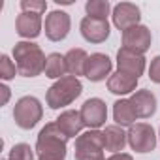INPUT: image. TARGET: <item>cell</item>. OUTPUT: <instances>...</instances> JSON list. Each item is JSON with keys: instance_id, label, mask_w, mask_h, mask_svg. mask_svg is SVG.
<instances>
[{"instance_id": "30bf717a", "label": "cell", "mask_w": 160, "mask_h": 160, "mask_svg": "<svg viewBox=\"0 0 160 160\" xmlns=\"http://www.w3.org/2000/svg\"><path fill=\"white\" fill-rule=\"evenodd\" d=\"M79 28H81V36L89 43H102L109 38L111 32L108 19H96V17H83Z\"/></svg>"}, {"instance_id": "484cf974", "label": "cell", "mask_w": 160, "mask_h": 160, "mask_svg": "<svg viewBox=\"0 0 160 160\" xmlns=\"http://www.w3.org/2000/svg\"><path fill=\"white\" fill-rule=\"evenodd\" d=\"M149 77H151V81L158 83L160 85V55L154 57L151 60V66H149Z\"/></svg>"}, {"instance_id": "5bb4252c", "label": "cell", "mask_w": 160, "mask_h": 160, "mask_svg": "<svg viewBox=\"0 0 160 160\" xmlns=\"http://www.w3.org/2000/svg\"><path fill=\"white\" fill-rule=\"evenodd\" d=\"M128 100H130V104H132L138 119H149V117H152L156 113V106H158L156 96L151 91H147V89L136 91Z\"/></svg>"}, {"instance_id": "cb8c5ba5", "label": "cell", "mask_w": 160, "mask_h": 160, "mask_svg": "<svg viewBox=\"0 0 160 160\" xmlns=\"http://www.w3.org/2000/svg\"><path fill=\"white\" fill-rule=\"evenodd\" d=\"M15 73H17L15 62H12L8 55H2L0 57V77H2L4 81H10V79L15 77Z\"/></svg>"}, {"instance_id": "8992f818", "label": "cell", "mask_w": 160, "mask_h": 160, "mask_svg": "<svg viewBox=\"0 0 160 160\" xmlns=\"http://www.w3.org/2000/svg\"><path fill=\"white\" fill-rule=\"evenodd\" d=\"M128 134V143L136 152H151L156 147V134L154 128L147 122H136L130 126Z\"/></svg>"}, {"instance_id": "ac0fdd59", "label": "cell", "mask_w": 160, "mask_h": 160, "mask_svg": "<svg viewBox=\"0 0 160 160\" xmlns=\"http://www.w3.org/2000/svg\"><path fill=\"white\" fill-rule=\"evenodd\" d=\"M128 143V134L122 130V126L119 124H109L106 126L104 130V145H106V151L109 152H121Z\"/></svg>"}, {"instance_id": "4fadbf2b", "label": "cell", "mask_w": 160, "mask_h": 160, "mask_svg": "<svg viewBox=\"0 0 160 160\" xmlns=\"http://www.w3.org/2000/svg\"><path fill=\"white\" fill-rule=\"evenodd\" d=\"M111 58L104 53H94L89 57L87 64H85V77L89 79V81H104V79L108 75H111Z\"/></svg>"}, {"instance_id": "d6986e66", "label": "cell", "mask_w": 160, "mask_h": 160, "mask_svg": "<svg viewBox=\"0 0 160 160\" xmlns=\"http://www.w3.org/2000/svg\"><path fill=\"white\" fill-rule=\"evenodd\" d=\"M66 68H68V73L73 75V77H79V75H85V64L89 60V55L85 49H70L66 55Z\"/></svg>"}, {"instance_id": "5b68a950", "label": "cell", "mask_w": 160, "mask_h": 160, "mask_svg": "<svg viewBox=\"0 0 160 160\" xmlns=\"http://www.w3.org/2000/svg\"><path fill=\"white\" fill-rule=\"evenodd\" d=\"M42 115H43V108H42V104H40L38 98H34V96H23V98H19L15 102L13 121L23 130L34 128L42 121Z\"/></svg>"}, {"instance_id": "8fae6325", "label": "cell", "mask_w": 160, "mask_h": 160, "mask_svg": "<svg viewBox=\"0 0 160 160\" xmlns=\"http://www.w3.org/2000/svg\"><path fill=\"white\" fill-rule=\"evenodd\" d=\"M117 68H119V72L139 79V75H143V72H145V57L139 53H134L126 47H121L117 53Z\"/></svg>"}, {"instance_id": "9c48e42d", "label": "cell", "mask_w": 160, "mask_h": 160, "mask_svg": "<svg viewBox=\"0 0 160 160\" xmlns=\"http://www.w3.org/2000/svg\"><path fill=\"white\" fill-rule=\"evenodd\" d=\"M70 27H72V21L66 12L55 10L45 17V36L51 42H62L68 36Z\"/></svg>"}, {"instance_id": "ffe728a7", "label": "cell", "mask_w": 160, "mask_h": 160, "mask_svg": "<svg viewBox=\"0 0 160 160\" xmlns=\"http://www.w3.org/2000/svg\"><path fill=\"white\" fill-rule=\"evenodd\" d=\"M113 119L119 126H132L136 124V111L130 104V100H117L113 104Z\"/></svg>"}, {"instance_id": "f546056e", "label": "cell", "mask_w": 160, "mask_h": 160, "mask_svg": "<svg viewBox=\"0 0 160 160\" xmlns=\"http://www.w3.org/2000/svg\"><path fill=\"white\" fill-rule=\"evenodd\" d=\"M158 136H160V132H158Z\"/></svg>"}, {"instance_id": "603a6c76", "label": "cell", "mask_w": 160, "mask_h": 160, "mask_svg": "<svg viewBox=\"0 0 160 160\" xmlns=\"http://www.w3.org/2000/svg\"><path fill=\"white\" fill-rule=\"evenodd\" d=\"M10 160H34V151L28 143H17L10 151Z\"/></svg>"}, {"instance_id": "7402d4cb", "label": "cell", "mask_w": 160, "mask_h": 160, "mask_svg": "<svg viewBox=\"0 0 160 160\" xmlns=\"http://www.w3.org/2000/svg\"><path fill=\"white\" fill-rule=\"evenodd\" d=\"M87 17H96V19H108L111 12V4L108 0H89L85 4Z\"/></svg>"}, {"instance_id": "9a60e30c", "label": "cell", "mask_w": 160, "mask_h": 160, "mask_svg": "<svg viewBox=\"0 0 160 160\" xmlns=\"http://www.w3.org/2000/svg\"><path fill=\"white\" fill-rule=\"evenodd\" d=\"M42 15L32 12H21L15 19V30L21 38H38L42 32Z\"/></svg>"}, {"instance_id": "4316f807", "label": "cell", "mask_w": 160, "mask_h": 160, "mask_svg": "<svg viewBox=\"0 0 160 160\" xmlns=\"http://www.w3.org/2000/svg\"><path fill=\"white\" fill-rule=\"evenodd\" d=\"M108 160H134L130 154H126V152H115V154H111Z\"/></svg>"}, {"instance_id": "44dd1931", "label": "cell", "mask_w": 160, "mask_h": 160, "mask_svg": "<svg viewBox=\"0 0 160 160\" xmlns=\"http://www.w3.org/2000/svg\"><path fill=\"white\" fill-rule=\"evenodd\" d=\"M43 72H45V77H49V79H62V77L66 75V72H68L64 55H60V53H51V55H47L45 70H43Z\"/></svg>"}, {"instance_id": "3957f363", "label": "cell", "mask_w": 160, "mask_h": 160, "mask_svg": "<svg viewBox=\"0 0 160 160\" xmlns=\"http://www.w3.org/2000/svg\"><path fill=\"white\" fill-rule=\"evenodd\" d=\"M81 92H83V85L79 81V77L64 75L62 79H58L57 83H53L47 89L45 100L51 109H60V108L70 106L75 98H79Z\"/></svg>"}, {"instance_id": "f1b7e54d", "label": "cell", "mask_w": 160, "mask_h": 160, "mask_svg": "<svg viewBox=\"0 0 160 160\" xmlns=\"http://www.w3.org/2000/svg\"><path fill=\"white\" fill-rule=\"evenodd\" d=\"M38 160H45V158H38Z\"/></svg>"}, {"instance_id": "7c38bea8", "label": "cell", "mask_w": 160, "mask_h": 160, "mask_svg": "<svg viewBox=\"0 0 160 160\" xmlns=\"http://www.w3.org/2000/svg\"><path fill=\"white\" fill-rule=\"evenodd\" d=\"M113 25L119 28V30H128L136 25H139V19H141V12L136 4L132 2H119L115 8H113Z\"/></svg>"}, {"instance_id": "2e32d148", "label": "cell", "mask_w": 160, "mask_h": 160, "mask_svg": "<svg viewBox=\"0 0 160 160\" xmlns=\"http://www.w3.org/2000/svg\"><path fill=\"white\" fill-rule=\"evenodd\" d=\"M57 126L68 136V138H75L79 136V132L83 130V119H81V113L75 111V109H68V111H62L58 117H57Z\"/></svg>"}, {"instance_id": "e0dca14e", "label": "cell", "mask_w": 160, "mask_h": 160, "mask_svg": "<svg viewBox=\"0 0 160 160\" xmlns=\"http://www.w3.org/2000/svg\"><path fill=\"white\" fill-rule=\"evenodd\" d=\"M136 87H138V79L132 77V75H126L122 72H115L108 77V91L113 92V94H130V92H136Z\"/></svg>"}, {"instance_id": "d4e9b609", "label": "cell", "mask_w": 160, "mask_h": 160, "mask_svg": "<svg viewBox=\"0 0 160 160\" xmlns=\"http://www.w3.org/2000/svg\"><path fill=\"white\" fill-rule=\"evenodd\" d=\"M21 10L42 15L47 10V2H45V0H21Z\"/></svg>"}, {"instance_id": "52a82bcc", "label": "cell", "mask_w": 160, "mask_h": 160, "mask_svg": "<svg viewBox=\"0 0 160 160\" xmlns=\"http://www.w3.org/2000/svg\"><path fill=\"white\" fill-rule=\"evenodd\" d=\"M79 113H81L83 124L89 130H98L108 121V106L100 98H89L81 106V111H79Z\"/></svg>"}, {"instance_id": "83f0119b", "label": "cell", "mask_w": 160, "mask_h": 160, "mask_svg": "<svg viewBox=\"0 0 160 160\" xmlns=\"http://www.w3.org/2000/svg\"><path fill=\"white\" fill-rule=\"evenodd\" d=\"M0 91H2V106L10 100V89L6 87V85H2V87H0Z\"/></svg>"}, {"instance_id": "ba28073f", "label": "cell", "mask_w": 160, "mask_h": 160, "mask_svg": "<svg viewBox=\"0 0 160 160\" xmlns=\"http://www.w3.org/2000/svg\"><path fill=\"white\" fill-rule=\"evenodd\" d=\"M151 42H152V36L145 25H136L122 32V47H126L134 53L145 55L151 47Z\"/></svg>"}, {"instance_id": "7a4b0ae2", "label": "cell", "mask_w": 160, "mask_h": 160, "mask_svg": "<svg viewBox=\"0 0 160 160\" xmlns=\"http://www.w3.org/2000/svg\"><path fill=\"white\" fill-rule=\"evenodd\" d=\"M68 139L70 138L57 126V122H47L40 130L38 139H36L38 158H45V160H64Z\"/></svg>"}, {"instance_id": "277c9868", "label": "cell", "mask_w": 160, "mask_h": 160, "mask_svg": "<svg viewBox=\"0 0 160 160\" xmlns=\"http://www.w3.org/2000/svg\"><path fill=\"white\" fill-rule=\"evenodd\" d=\"M104 132L87 130L75 138V160H106Z\"/></svg>"}, {"instance_id": "6da1fadb", "label": "cell", "mask_w": 160, "mask_h": 160, "mask_svg": "<svg viewBox=\"0 0 160 160\" xmlns=\"http://www.w3.org/2000/svg\"><path fill=\"white\" fill-rule=\"evenodd\" d=\"M13 60L17 66V73L23 77H36L45 70L47 57L40 49L38 43L32 42H17L13 47Z\"/></svg>"}]
</instances>
